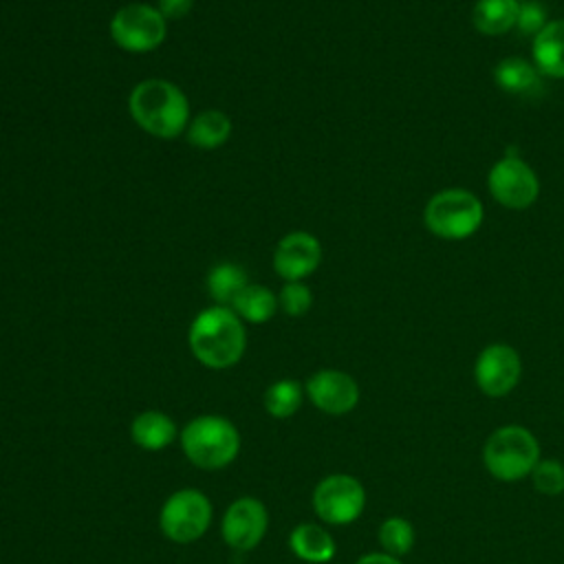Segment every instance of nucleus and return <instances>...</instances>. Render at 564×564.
I'll list each match as a JSON object with an SVG mask.
<instances>
[{
  "mask_svg": "<svg viewBox=\"0 0 564 564\" xmlns=\"http://www.w3.org/2000/svg\"><path fill=\"white\" fill-rule=\"evenodd\" d=\"M520 0H476L471 24L482 35H505L516 29Z\"/></svg>",
  "mask_w": 564,
  "mask_h": 564,
  "instance_id": "nucleus-18",
  "label": "nucleus"
},
{
  "mask_svg": "<svg viewBox=\"0 0 564 564\" xmlns=\"http://www.w3.org/2000/svg\"><path fill=\"white\" fill-rule=\"evenodd\" d=\"M212 516L214 509L209 498L200 489L185 487L167 496L159 513V527L167 540L189 544L207 533Z\"/></svg>",
  "mask_w": 564,
  "mask_h": 564,
  "instance_id": "nucleus-6",
  "label": "nucleus"
},
{
  "mask_svg": "<svg viewBox=\"0 0 564 564\" xmlns=\"http://www.w3.org/2000/svg\"><path fill=\"white\" fill-rule=\"evenodd\" d=\"M267 527H269L267 507L253 496H242V498H236L225 509L220 533L227 546L236 551H251L262 542Z\"/></svg>",
  "mask_w": 564,
  "mask_h": 564,
  "instance_id": "nucleus-11",
  "label": "nucleus"
},
{
  "mask_svg": "<svg viewBox=\"0 0 564 564\" xmlns=\"http://www.w3.org/2000/svg\"><path fill=\"white\" fill-rule=\"evenodd\" d=\"M130 436L141 449L159 452L174 443L176 423L161 410H143L132 419Z\"/></svg>",
  "mask_w": 564,
  "mask_h": 564,
  "instance_id": "nucleus-16",
  "label": "nucleus"
},
{
  "mask_svg": "<svg viewBox=\"0 0 564 564\" xmlns=\"http://www.w3.org/2000/svg\"><path fill=\"white\" fill-rule=\"evenodd\" d=\"M533 487L544 496L564 494V465L555 458H540L531 471Z\"/></svg>",
  "mask_w": 564,
  "mask_h": 564,
  "instance_id": "nucleus-24",
  "label": "nucleus"
},
{
  "mask_svg": "<svg viewBox=\"0 0 564 564\" xmlns=\"http://www.w3.org/2000/svg\"><path fill=\"white\" fill-rule=\"evenodd\" d=\"M355 564H403V562L399 557L386 553V551H375V553L361 555Z\"/></svg>",
  "mask_w": 564,
  "mask_h": 564,
  "instance_id": "nucleus-28",
  "label": "nucleus"
},
{
  "mask_svg": "<svg viewBox=\"0 0 564 564\" xmlns=\"http://www.w3.org/2000/svg\"><path fill=\"white\" fill-rule=\"evenodd\" d=\"M366 507V489L350 474H330L313 489V509L326 524H350Z\"/></svg>",
  "mask_w": 564,
  "mask_h": 564,
  "instance_id": "nucleus-9",
  "label": "nucleus"
},
{
  "mask_svg": "<svg viewBox=\"0 0 564 564\" xmlns=\"http://www.w3.org/2000/svg\"><path fill=\"white\" fill-rule=\"evenodd\" d=\"M531 62L542 77L564 79V18L549 24L533 37Z\"/></svg>",
  "mask_w": 564,
  "mask_h": 564,
  "instance_id": "nucleus-14",
  "label": "nucleus"
},
{
  "mask_svg": "<svg viewBox=\"0 0 564 564\" xmlns=\"http://www.w3.org/2000/svg\"><path fill=\"white\" fill-rule=\"evenodd\" d=\"M167 20L145 2L123 4L110 20L112 42L128 53H150L163 44Z\"/></svg>",
  "mask_w": 564,
  "mask_h": 564,
  "instance_id": "nucleus-8",
  "label": "nucleus"
},
{
  "mask_svg": "<svg viewBox=\"0 0 564 564\" xmlns=\"http://www.w3.org/2000/svg\"><path fill=\"white\" fill-rule=\"evenodd\" d=\"M485 218L480 198L465 187H445L423 207L425 229L441 240H465L474 236Z\"/></svg>",
  "mask_w": 564,
  "mask_h": 564,
  "instance_id": "nucleus-5",
  "label": "nucleus"
},
{
  "mask_svg": "<svg viewBox=\"0 0 564 564\" xmlns=\"http://www.w3.org/2000/svg\"><path fill=\"white\" fill-rule=\"evenodd\" d=\"M207 291L212 300L220 306H229L236 302V297L242 293V289L249 284L247 273L240 264L234 262H220L214 264L207 273Z\"/></svg>",
  "mask_w": 564,
  "mask_h": 564,
  "instance_id": "nucleus-20",
  "label": "nucleus"
},
{
  "mask_svg": "<svg viewBox=\"0 0 564 564\" xmlns=\"http://www.w3.org/2000/svg\"><path fill=\"white\" fill-rule=\"evenodd\" d=\"M546 24H549V13L540 0H520L516 29L522 35H531V40H533Z\"/></svg>",
  "mask_w": 564,
  "mask_h": 564,
  "instance_id": "nucleus-26",
  "label": "nucleus"
},
{
  "mask_svg": "<svg viewBox=\"0 0 564 564\" xmlns=\"http://www.w3.org/2000/svg\"><path fill=\"white\" fill-rule=\"evenodd\" d=\"M234 313L249 324H264L278 311V297L264 284H247L231 304Z\"/></svg>",
  "mask_w": 564,
  "mask_h": 564,
  "instance_id": "nucleus-21",
  "label": "nucleus"
},
{
  "mask_svg": "<svg viewBox=\"0 0 564 564\" xmlns=\"http://www.w3.org/2000/svg\"><path fill=\"white\" fill-rule=\"evenodd\" d=\"M304 392L317 410L333 416L348 414L359 403L357 381L348 372L335 368H322L313 372L304 386Z\"/></svg>",
  "mask_w": 564,
  "mask_h": 564,
  "instance_id": "nucleus-12",
  "label": "nucleus"
},
{
  "mask_svg": "<svg viewBox=\"0 0 564 564\" xmlns=\"http://www.w3.org/2000/svg\"><path fill=\"white\" fill-rule=\"evenodd\" d=\"M538 460L540 443L535 434L516 423L494 430L482 447L487 471L502 482H516L531 476Z\"/></svg>",
  "mask_w": 564,
  "mask_h": 564,
  "instance_id": "nucleus-4",
  "label": "nucleus"
},
{
  "mask_svg": "<svg viewBox=\"0 0 564 564\" xmlns=\"http://www.w3.org/2000/svg\"><path fill=\"white\" fill-rule=\"evenodd\" d=\"M194 7V0H159L156 9L165 20H181L185 18Z\"/></svg>",
  "mask_w": 564,
  "mask_h": 564,
  "instance_id": "nucleus-27",
  "label": "nucleus"
},
{
  "mask_svg": "<svg viewBox=\"0 0 564 564\" xmlns=\"http://www.w3.org/2000/svg\"><path fill=\"white\" fill-rule=\"evenodd\" d=\"M278 306L289 317H302L313 306V293L304 282H284L278 295Z\"/></svg>",
  "mask_w": 564,
  "mask_h": 564,
  "instance_id": "nucleus-25",
  "label": "nucleus"
},
{
  "mask_svg": "<svg viewBox=\"0 0 564 564\" xmlns=\"http://www.w3.org/2000/svg\"><path fill=\"white\" fill-rule=\"evenodd\" d=\"M231 134V121L220 110H203L194 119H189L185 128V137L189 145L198 150H216Z\"/></svg>",
  "mask_w": 564,
  "mask_h": 564,
  "instance_id": "nucleus-19",
  "label": "nucleus"
},
{
  "mask_svg": "<svg viewBox=\"0 0 564 564\" xmlns=\"http://www.w3.org/2000/svg\"><path fill=\"white\" fill-rule=\"evenodd\" d=\"M540 70L535 64L527 57L520 55H509L502 57L494 66V82L500 90L509 95H531L540 86Z\"/></svg>",
  "mask_w": 564,
  "mask_h": 564,
  "instance_id": "nucleus-17",
  "label": "nucleus"
},
{
  "mask_svg": "<svg viewBox=\"0 0 564 564\" xmlns=\"http://www.w3.org/2000/svg\"><path fill=\"white\" fill-rule=\"evenodd\" d=\"M414 538L416 535H414L412 522L401 516H392V518L383 520L379 527V544L383 546L386 553H390L394 557L410 553L414 546Z\"/></svg>",
  "mask_w": 564,
  "mask_h": 564,
  "instance_id": "nucleus-23",
  "label": "nucleus"
},
{
  "mask_svg": "<svg viewBox=\"0 0 564 564\" xmlns=\"http://www.w3.org/2000/svg\"><path fill=\"white\" fill-rule=\"evenodd\" d=\"M304 401V388L295 379H278L264 390V410L273 419L293 416Z\"/></svg>",
  "mask_w": 564,
  "mask_h": 564,
  "instance_id": "nucleus-22",
  "label": "nucleus"
},
{
  "mask_svg": "<svg viewBox=\"0 0 564 564\" xmlns=\"http://www.w3.org/2000/svg\"><path fill=\"white\" fill-rule=\"evenodd\" d=\"M322 262V245L308 231H291L273 251V269L284 282H302Z\"/></svg>",
  "mask_w": 564,
  "mask_h": 564,
  "instance_id": "nucleus-13",
  "label": "nucleus"
},
{
  "mask_svg": "<svg viewBox=\"0 0 564 564\" xmlns=\"http://www.w3.org/2000/svg\"><path fill=\"white\" fill-rule=\"evenodd\" d=\"M289 549L295 553V557L308 564H326L337 553L333 535L315 522H300L289 533Z\"/></svg>",
  "mask_w": 564,
  "mask_h": 564,
  "instance_id": "nucleus-15",
  "label": "nucleus"
},
{
  "mask_svg": "<svg viewBox=\"0 0 564 564\" xmlns=\"http://www.w3.org/2000/svg\"><path fill=\"white\" fill-rule=\"evenodd\" d=\"M522 359L509 344L496 341L485 346L474 364V379L482 394L500 399L507 397L520 381Z\"/></svg>",
  "mask_w": 564,
  "mask_h": 564,
  "instance_id": "nucleus-10",
  "label": "nucleus"
},
{
  "mask_svg": "<svg viewBox=\"0 0 564 564\" xmlns=\"http://www.w3.org/2000/svg\"><path fill=\"white\" fill-rule=\"evenodd\" d=\"M192 355L212 370L236 366L247 348V333L242 319L229 306H209L200 311L187 333Z\"/></svg>",
  "mask_w": 564,
  "mask_h": 564,
  "instance_id": "nucleus-1",
  "label": "nucleus"
},
{
  "mask_svg": "<svg viewBox=\"0 0 564 564\" xmlns=\"http://www.w3.org/2000/svg\"><path fill=\"white\" fill-rule=\"evenodd\" d=\"M128 110L141 130L159 139H176L189 123V101L167 79L139 82L128 97Z\"/></svg>",
  "mask_w": 564,
  "mask_h": 564,
  "instance_id": "nucleus-2",
  "label": "nucleus"
},
{
  "mask_svg": "<svg viewBox=\"0 0 564 564\" xmlns=\"http://www.w3.org/2000/svg\"><path fill=\"white\" fill-rule=\"evenodd\" d=\"M487 187L491 198L511 212L529 209L540 196V178L535 170L513 148L489 167Z\"/></svg>",
  "mask_w": 564,
  "mask_h": 564,
  "instance_id": "nucleus-7",
  "label": "nucleus"
},
{
  "mask_svg": "<svg viewBox=\"0 0 564 564\" xmlns=\"http://www.w3.org/2000/svg\"><path fill=\"white\" fill-rule=\"evenodd\" d=\"M181 449L185 458L200 469H223L231 465L240 452V432L225 416L200 414L183 427Z\"/></svg>",
  "mask_w": 564,
  "mask_h": 564,
  "instance_id": "nucleus-3",
  "label": "nucleus"
}]
</instances>
